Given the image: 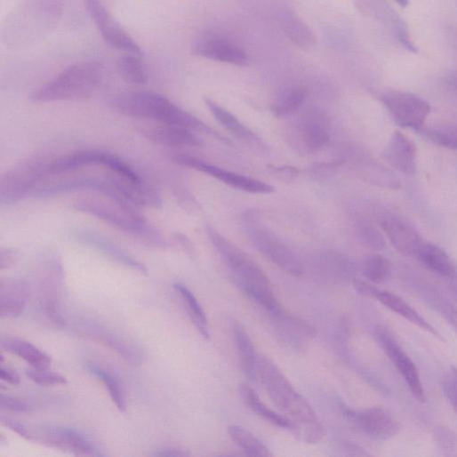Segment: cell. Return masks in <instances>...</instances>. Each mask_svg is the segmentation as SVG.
Returning <instances> with one entry per match:
<instances>
[{"mask_svg":"<svg viewBox=\"0 0 457 457\" xmlns=\"http://www.w3.org/2000/svg\"><path fill=\"white\" fill-rule=\"evenodd\" d=\"M72 237L78 243L98 251L124 267L145 276L148 274V269L143 263L134 259L102 236L79 228V230L73 232Z\"/></svg>","mask_w":457,"mask_h":457,"instance_id":"obj_21","label":"cell"},{"mask_svg":"<svg viewBox=\"0 0 457 457\" xmlns=\"http://www.w3.org/2000/svg\"><path fill=\"white\" fill-rule=\"evenodd\" d=\"M144 135L150 141L167 147L182 148L203 145L202 140L191 130L176 125L164 124L160 127L148 129L144 131Z\"/></svg>","mask_w":457,"mask_h":457,"instance_id":"obj_24","label":"cell"},{"mask_svg":"<svg viewBox=\"0 0 457 457\" xmlns=\"http://www.w3.org/2000/svg\"><path fill=\"white\" fill-rule=\"evenodd\" d=\"M373 299L379 301L390 311L396 313L411 324L416 325L421 330L431 334L437 340L445 342L444 337L439 332L430 325L423 317H421L415 309H413L403 299L394 293L381 291L376 287Z\"/></svg>","mask_w":457,"mask_h":457,"instance_id":"obj_23","label":"cell"},{"mask_svg":"<svg viewBox=\"0 0 457 457\" xmlns=\"http://www.w3.org/2000/svg\"><path fill=\"white\" fill-rule=\"evenodd\" d=\"M413 288L421 301L438 313L457 335L456 307L445 295L428 285L416 283Z\"/></svg>","mask_w":457,"mask_h":457,"instance_id":"obj_25","label":"cell"},{"mask_svg":"<svg viewBox=\"0 0 457 457\" xmlns=\"http://www.w3.org/2000/svg\"><path fill=\"white\" fill-rule=\"evenodd\" d=\"M49 163L35 158L7 172L0 181V203L11 205L34 194L37 183L48 173Z\"/></svg>","mask_w":457,"mask_h":457,"instance_id":"obj_8","label":"cell"},{"mask_svg":"<svg viewBox=\"0 0 457 457\" xmlns=\"http://www.w3.org/2000/svg\"><path fill=\"white\" fill-rule=\"evenodd\" d=\"M448 287L455 303L457 304V274L451 279H448Z\"/></svg>","mask_w":457,"mask_h":457,"instance_id":"obj_52","label":"cell"},{"mask_svg":"<svg viewBox=\"0 0 457 457\" xmlns=\"http://www.w3.org/2000/svg\"><path fill=\"white\" fill-rule=\"evenodd\" d=\"M361 272L369 282L382 284L391 277L392 265L385 257L373 254L363 260Z\"/></svg>","mask_w":457,"mask_h":457,"instance_id":"obj_38","label":"cell"},{"mask_svg":"<svg viewBox=\"0 0 457 457\" xmlns=\"http://www.w3.org/2000/svg\"><path fill=\"white\" fill-rule=\"evenodd\" d=\"M275 172H277V174L278 176H280L281 179L283 180H293L295 177L298 176V173H299V171L297 168L295 167H276L275 169Z\"/></svg>","mask_w":457,"mask_h":457,"instance_id":"obj_49","label":"cell"},{"mask_svg":"<svg viewBox=\"0 0 457 457\" xmlns=\"http://www.w3.org/2000/svg\"><path fill=\"white\" fill-rule=\"evenodd\" d=\"M173 290L178 293L192 325L205 340L210 338L205 313L195 294L185 285L175 283Z\"/></svg>","mask_w":457,"mask_h":457,"instance_id":"obj_33","label":"cell"},{"mask_svg":"<svg viewBox=\"0 0 457 457\" xmlns=\"http://www.w3.org/2000/svg\"><path fill=\"white\" fill-rule=\"evenodd\" d=\"M443 394L457 413V367L452 366L442 379Z\"/></svg>","mask_w":457,"mask_h":457,"instance_id":"obj_44","label":"cell"},{"mask_svg":"<svg viewBox=\"0 0 457 457\" xmlns=\"http://www.w3.org/2000/svg\"><path fill=\"white\" fill-rule=\"evenodd\" d=\"M259 379L278 409L293 424V433L308 444H317L325 429L309 402L294 388L277 365L269 357L259 359Z\"/></svg>","mask_w":457,"mask_h":457,"instance_id":"obj_1","label":"cell"},{"mask_svg":"<svg viewBox=\"0 0 457 457\" xmlns=\"http://www.w3.org/2000/svg\"><path fill=\"white\" fill-rule=\"evenodd\" d=\"M204 102L213 117L226 130L232 132L237 138L245 140H253L255 138L254 133L232 113L224 109L212 100L205 99Z\"/></svg>","mask_w":457,"mask_h":457,"instance_id":"obj_37","label":"cell"},{"mask_svg":"<svg viewBox=\"0 0 457 457\" xmlns=\"http://www.w3.org/2000/svg\"><path fill=\"white\" fill-rule=\"evenodd\" d=\"M357 234L360 242L373 251H382L386 247L385 238L373 223L361 221L357 226Z\"/></svg>","mask_w":457,"mask_h":457,"instance_id":"obj_40","label":"cell"},{"mask_svg":"<svg viewBox=\"0 0 457 457\" xmlns=\"http://www.w3.org/2000/svg\"><path fill=\"white\" fill-rule=\"evenodd\" d=\"M75 328L82 337L105 346L132 365L137 366L142 363L141 349L108 327L92 321H79Z\"/></svg>","mask_w":457,"mask_h":457,"instance_id":"obj_15","label":"cell"},{"mask_svg":"<svg viewBox=\"0 0 457 457\" xmlns=\"http://www.w3.org/2000/svg\"><path fill=\"white\" fill-rule=\"evenodd\" d=\"M240 393L245 405L268 422L281 429L293 431V422L284 414L270 409L260 397L258 393L248 384L240 386Z\"/></svg>","mask_w":457,"mask_h":457,"instance_id":"obj_30","label":"cell"},{"mask_svg":"<svg viewBox=\"0 0 457 457\" xmlns=\"http://www.w3.org/2000/svg\"><path fill=\"white\" fill-rule=\"evenodd\" d=\"M84 3L102 38L108 45L127 54L142 58L143 52L140 47L115 20L101 0H84Z\"/></svg>","mask_w":457,"mask_h":457,"instance_id":"obj_13","label":"cell"},{"mask_svg":"<svg viewBox=\"0 0 457 457\" xmlns=\"http://www.w3.org/2000/svg\"><path fill=\"white\" fill-rule=\"evenodd\" d=\"M190 453L182 448L168 446L156 450L152 455L160 457H185Z\"/></svg>","mask_w":457,"mask_h":457,"instance_id":"obj_47","label":"cell"},{"mask_svg":"<svg viewBox=\"0 0 457 457\" xmlns=\"http://www.w3.org/2000/svg\"><path fill=\"white\" fill-rule=\"evenodd\" d=\"M64 285V270L61 262L51 259L44 263L39 280V304L45 318L58 328L67 326L60 309Z\"/></svg>","mask_w":457,"mask_h":457,"instance_id":"obj_10","label":"cell"},{"mask_svg":"<svg viewBox=\"0 0 457 457\" xmlns=\"http://www.w3.org/2000/svg\"><path fill=\"white\" fill-rule=\"evenodd\" d=\"M2 422L27 440L38 442L75 455L104 456L92 440L75 428L60 425H28L10 417Z\"/></svg>","mask_w":457,"mask_h":457,"instance_id":"obj_7","label":"cell"},{"mask_svg":"<svg viewBox=\"0 0 457 457\" xmlns=\"http://www.w3.org/2000/svg\"><path fill=\"white\" fill-rule=\"evenodd\" d=\"M140 59L138 56L127 54L118 60L119 73L126 83L134 85H143L148 83V77Z\"/></svg>","mask_w":457,"mask_h":457,"instance_id":"obj_39","label":"cell"},{"mask_svg":"<svg viewBox=\"0 0 457 457\" xmlns=\"http://www.w3.org/2000/svg\"><path fill=\"white\" fill-rule=\"evenodd\" d=\"M0 378H2L3 381L13 386H18L21 382L20 376L16 371L4 365L0 369Z\"/></svg>","mask_w":457,"mask_h":457,"instance_id":"obj_48","label":"cell"},{"mask_svg":"<svg viewBox=\"0 0 457 457\" xmlns=\"http://www.w3.org/2000/svg\"><path fill=\"white\" fill-rule=\"evenodd\" d=\"M173 161L180 165L208 174L228 186L246 192L269 194L275 191L274 187L262 180L224 170L191 156L177 155L173 157Z\"/></svg>","mask_w":457,"mask_h":457,"instance_id":"obj_16","label":"cell"},{"mask_svg":"<svg viewBox=\"0 0 457 457\" xmlns=\"http://www.w3.org/2000/svg\"><path fill=\"white\" fill-rule=\"evenodd\" d=\"M381 100L394 123L401 128L420 130L431 112V107L425 100L410 92H385L381 95Z\"/></svg>","mask_w":457,"mask_h":457,"instance_id":"obj_11","label":"cell"},{"mask_svg":"<svg viewBox=\"0 0 457 457\" xmlns=\"http://www.w3.org/2000/svg\"><path fill=\"white\" fill-rule=\"evenodd\" d=\"M415 259L425 269L447 280L457 274V268L452 259L436 245L423 243Z\"/></svg>","mask_w":457,"mask_h":457,"instance_id":"obj_27","label":"cell"},{"mask_svg":"<svg viewBox=\"0 0 457 457\" xmlns=\"http://www.w3.org/2000/svg\"><path fill=\"white\" fill-rule=\"evenodd\" d=\"M360 3L364 12L383 24L405 51L418 52L406 23L386 0H360Z\"/></svg>","mask_w":457,"mask_h":457,"instance_id":"obj_17","label":"cell"},{"mask_svg":"<svg viewBox=\"0 0 457 457\" xmlns=\"http://www.w3.org/2000/svg\"><path fill=\"white\" fill-rule=\"evenodd\" d=\"M234 338L245 376L253 381L259 379V359L255 345L245 328L239 323L234 325Z\"/></svg>","mask_w":457,"mask_h":457,"instance_id":"obj_29","label":"cell"},{"mask_svg":"<svg viewBox=\"0 0 457 457\" xmlns=\"http://www.w3.org/2000/svg\"><path fill=\"white\" fill-rule=\"evenodd\" d=\"M394 2L403 9L409 6V0H394Z\"/></svg>","mask_w":457,"mask_h":457,"instance_id":"obj_53","label":"cell"},{"mask_svg":"<svg viewBox=\"0 0 457 457\" xmlns=\"http://www.w3.org/2000/svg\"><path fill=\"white\" fill-rule=\"evenodd\" d=\"M175 241L189 256H194V249L191 243L184 236L177 234L174 237Z\"/></svg>","mask_w":457,"mask_h":457,"instance_id":"obj_50","label":"cell"},{"mask_svg":"<svg viewBox=\"0 0 457 457\" xmlns=\"http://www.w3.org/2000/svg\"><path fill=\"white\" fill-rule=\"evenodd\" d=\"M429 141L443 148L457 150V128H432L417 131Z\"/></svg>","mask_w":457,"mask_h":457,"instance_id":"obj_42","label":"cell"},{"mask_svg":"<svg viewBox=\"0 0 457 457\" xmlns=\"http://www.w3.org/2000/svg\"><path fill=\"white\" fill-rule=\"evenodd\" d=\"M86 368L90 373L103 382L117 409L125 413L127 399L124 387L120 379L108 369L94 363H88Z\"/></svg>","mask_w":457,"mask_h":457,"instance_id":"obj_34","label":"cell"},{"mask_svg":"<svg viewBox=\"0 0 457 457\" xmlns=\"http://www.w3.org/2000/svg\"><path fill=\"white\" fill-rule=\"evenodd\" d=\"M80 190L99 192L109 200L131 210H139L141 206L156 208L162 202L158 191L144 180L134 182L116 174L115 177H74L51 186L38 188L33 195L51 197Z\"/></svg>","mask_w":457,"mask_h":457,"instance_id":"obj_2","label":"cell"},{"mask_svg":"<svg viewBox=\"0 0 457 457\" xmlns=\"http://www.w3.org/2000/svg\"><path fill=\"white\" fill-rule=\"evenodd\" d=\"M228 435L249 456L270 457L269 448L246 428L233 424L228 428Z\"/></svg>","mask_w":457,"mask_h":457,"instance_id":"obj_35","label":"cell"},{"mask_svg":"<svg viewBox=\"0 0 457 457\" xmlns=\"http://www.w3.org/2000/svg\"><path fill=\"white\" fill-rule=\"evenodd\" d=\"M19 261L18 251L12 248L0 251V269L7 270L13 268Z\"/></svg>","mask_w":457,"mask_h":457,"instance_id":"obj_46","label":"cell"},{"mask_svg":"<svg viewBox=\"0 0 457 457\" xmlns=\"http://www.w3.org/2000/svg\"><path fill=\"white\" fill-rule=\"evenodd\" d=\"M374 335L385 354L402 376L413 397L418 402L425 403L426 394L415 364L387 328L378 326Z\"/></svg>","mask_w":457,"mask_h":457,"instance_id":"obj_12","label":"cell"},{"mask_svg":"<svg viewBox=\"0 0 457 457\" xmlns=\"http://www.w3.org/2000/svg\"><path fill=\"white\" fill-rule=\"evenodd\" d=\"M207 235L237 287L270 315L284 309L275 295L269 278L248 254L211 227L207 228Z\"/></svg>","mask_w":457,"mask_h":457,"instance_id":"obj_3","label":"cell"},{"mask_svg":"<svg viewBox=\"0 0 457 457\" xmlns=\"http://www.w3.org/2000/svg\"><path fill=\"white\" fill-rule=\"evenodd\" d=\"M74 207L132 236L148 247L165 249L168 246L160 233L147 222L139 210L125 208L113 201L107 203L92 198L77 199Z\"/></svg>","mask_w":457,"mask_h":457,"instance_id":"obj_6","label":"cell"},{"mask_svg":"<svg viewBox=\"0 0 457 457\" xmlns=\"http://www.w3.org/2000/svg\"><path fill=\"white\" fill-rule=\"evenodd\" d=\"M382 231L395 250L401 255L415 258L423 242L414 227L396 215H385L381 220Z\"/></svg>","mask_w":457,"mask_h":457,"instance_id":"obj_19","label":"cell"},{"mask_svg":"<svg viewBox=\"0 0 457 457\" xmlns=\"http://www.w3.org/2000/svg\"><path fill=\"white\" fill-rule=\"evenodd\" d=\"M300 139L309 152H317L330 140L329 126L324 117L310 115L303 119L299 128Z\"/></svg>","mask_w":457,"mask_h":457,"instance_id":"obj_26","label":"cell"},{"mask_svg":"<svg viewBox=\"0 0 457 457\" xmlns=\"http://www.w3.org/2000/svg\"><path fill=\"white\" fill-rule=\"evenodd\" d=\"M31 293V285L25 279H3L0 282V317L3 319H13L23 315Z\"/></svg>","mask_w":457,"mask_h":457,"instance_id":"obj_20","label":"cell"},{"mask_svg":"<svg viewBox=\"0 0 457 457\" xmlns=\"http://www.w3.org/2000/svg\"><path fill=\"white\" fill-rule=\"evenodd\" d=\"M0 408L4 411L18 413H27L34 410V407L26 400L4 393L0 397Z\"/></svg>","mask_w":457,"mask_h":457,"instance_id":"obj_45","label":"cell"},{"mask_svg":"<svg viewBox=\"0 0 457 457\" xmlns=\"http://www.w3.org/2000/svg\"><path fill=\"white\" fill-rule=\"evenodd\" d=\"M191 52L200 58L238 67H244L249 63V57L244 50L213 36H204L196 39Z\"/></svg>","mask_w":457,"mask_h":457,"instance_id":"obj_18","label":"cell"},{"mask_svg":"<svg viewBox=\"0 0 457 457\" xmlns=\"http://www.w3.org/2000/svg\"><path fill=\"white\" fill-rule=\"evenodd\" d=\"M114 108L132 118L148 119L167 125H176L222 139L197 117L183 110L166 97L146 91L130 92L118 95Z\"/></svg>","mask_w":457,"mask_h":457,"instance_id":"obj_4","label":"cell"},{"mask_svg":"<svg viewBox=\"0 0 457 457\" xmlns=\"http://www.w3.org/2000/svg\"><path fill=\"white\" fill-rule=\"evenodd\" d=\"M26 374L31 381L41 386L50 387L67 385L68 383L65 376L48 369L31 367L26 371Z\"/></svg>","mask_w":457,"mask_h":457,"instance_id":"obj_43","label":"cell"},{"mask_svg":"<svg viewBox=\"0 0 457 457\" xmlns=\"http://www.w3.org/2000/svg\"><path fill=\"white\" fill-rule=\"evenodd\" d=\"M279 23L287 37L303 51H312L317 39L311 29L296 15L286 12L281 15Z\"/></svg>","mask_w":457,"mask_h":457,"instance_id":"obj_32","label":"cell"},{"mask_svg":"<svg viewBox=\"0 0 457 457\" xmlns=\"http://www.w3.org/2000/svg\"><path fill=\"white\" fill-rule=\"evenodd\" d=\"M447 89L457 96V73L448 76L445 80Z\"/></svg>","mask_w":457,"mask_h":457,"instance_id":"obj_51","label":"cell"},{"mask_svg":"<svg viewBox=\"0 0 457 457\" xmlns=\"http://www.w3.org/2000/svg\"><path fill=\"white\" fill-rule=\"evenodd\" d=\"M432 437L442 455L457 456V434L451 428L437 426L434 429Z\"/></svg>","mask_w":457,"mask_h":457,"instance_id":"obj_41","label":"cell"},{"mask_svg":"<svg viewBox=\"0 0 457 457\" xmlns=\"http://www.w3.org/2000/svg\"><path fill=\"white\" fill-rule=\"evenodd\" d=\"M251 218L248 219V236L255 248L288 275L301 277L304 267L296 254L269 228Z\"/></svg>","mask_w":457,"mask_h":457,"instance_id":"obj_9","label":"cell"},{"mask_svg":"<svg viewBox=\"0 0 457 457\" xmlns=\"http://www.w3.org/2000/svg\"><path fill=\"white\" fill-rule=\"evenodd\" d=\"M307 91L299 86L283 90L272 105V112L277 117H284L295 113L305 102Z\"/></svg>","mask_w":457,"mask_h":457,"instance_id":"obj_36","label":"cell"},{"mask_svg":"<svg viewBox=\"0 0 457 457\" xmlns=\"http://www.w3.org/2000/svg\"><path fill=\"white\" fill-rule=\"evenodd\" d=\"M2 348L7 352L18 356L34 368L48 369L52 365V357L33 343L20 338H3Z\"/></svg>","mask_w":457,"mask_h":457,"instance_id":"obj_28","label":"cell"},{"mask_svg":"<svg viewBox=\"0 0 457 457\" xmlns=\"http://www.w3.org/2000/svg\"><path fill=\"white\" fill-rule=\"evenodd\" d=\"M383 159L398 172L413 175L417 169V150L414 143L400 132H395L387 143Z\"/></svg>","mask_w":457,"mask_h":457,"instance_id":"obj_22","label":"cell"},{"mask_svg":"<svg viewBox=\"0 0 457 457\" xmlns=\"http://www.w3.org/2000/svg\"><path fill=\"white\" fill-rule=\"evenodd\" d=\"M271 317L290 343L296 345L300 343L302 338L311 339L317 335V332L313 325L289 314L285 309Z\"/></svg>","mask_w":457,"mask_h":457,"instance_id":"obj_31","label":"cell"},{"mask_svg":"<svg viewBox=\"0 0 457 457\" xmlns=\"http://www.w3.org/2000/svg\"><path fill=\"white\" fill-rule=\"evenodd\" d=\"M103 68L92 61L72 65L30 96L35 103L73 101L91 97L103 79Z\"/></svg>","mask_w":457,"mask_h":457,"instance_id":"obj_5","label":"cell"},{"mask_svg":"<svg viewBox=\"0 0 457 457\" xmlns=\"http://www.w3.org/2000/svg\"><path fill=\"white\" fill-rule=\"evenodd\" d=\"M343 414L359 431L374 439L388 440L401 430L399 421L382 407L353 410L344 406Z\"/></svg>","mask_w":457,"mask_h":457,"instance_id":"obj_14","label":"cell"}]
</instances>
